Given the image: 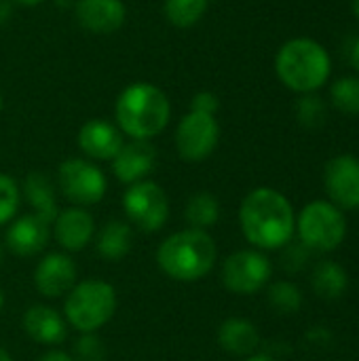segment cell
Instances as JSON below:
<instances>
[{"mask_svg": "<svg viewBox=\"0 0 359 361\" xmlns=\"http://www.w3.org/2000/svg\"><path fill=\"white\" fill-rule=\"evenodd\" d=\"M243 237L260 252L286 247L296 233V214L290 199L269 186L250 190L239 207Z\"/></svg>", "mask_w": 359, "mask_h": 361, "instance_id": "obj_1", "label": "cell"}, {"mask_svg": "<svg viewBox=\"0 0 359 361\" xmlns=\"http://www.w3.org/2000/svg\"><path fill=\"white\" fill-rule=\"evenodd\" d=\"M114 125L129 140H152L163 133L171 121V102L167 93L146 80L127 85L114 104Z\"/></svg>", "mask_w": 359, "mask_h": 361, "instance_id": "obj_2", "label": "cell"}, {"mask_svg": "<svg viewBox=\"0 0 359 361\" xmlns=\"http://www.w3.org/2000/svg\"><path fill=\"white\" fill-rule=\"evenodd\" d=\"M275 74L284 87L307 95L320 91L330 74L332 59L328 49L313 38H292L275 55Z\"/></svg>", "mask_w": 359, "mask_h": 361, "instance_id": "obj_3", "label": "cell"}, {"mask_svg": "<svg viewBox=\"0 0 359 361\" xmlns=\"http://www.w3.org/2000/svg\"><path fill=\"white\" fill-rule=\"evenodd\" d=\"M216 241L207 231L184 228L167 239L157 250V262L161 271L174 281L193 283L203 279L216 264Z\"/></svg>", "mask_w": 359, "mask_h": 361, "instance_id": "obj_4", "label": "cell"}, {"mask_svg": "<svg viewBox=\"0 0 359 361\" xmlns=\"http://www.w3.org/2000/svg\"><path fill=\"white\" fill-rule=\"evenodd\" d=\"M116 290L108 281L99 279H87L76 283L63 302V313L68 324L83 332L91 334L104 328L114 311H116Z\"/></svg>", "mask_w": 359, "mask_h": 361, "instance_id": "obj_5", "label": "cell"}, {"mask_svg": "<svg viewBox=\"0 0 359 361\" xmlns=\"http://www.w3.org/2000/svg\"><path fill=\"white\" fill-rule=\"evenodd\" d=\"M298 241L309 252H334L347 237L345 212L326 199L307 203L296 218Z\"/></svg>", "mask_w": 359, "mask_h": 361, "instance_id": "obj_6", "label": "cell"}, {"mask_svg": "<svg viewBox=\"0 0 359 361\" xmlns=\"http://www.w3.org/2000/svg\"><path fill=\"white\" fill-rule=\"evenodd\" d=\"M59 192L74 203V207H89L104 199L108 182L104 171L89 159H66L57 169Z\"/></svg>", "mask_w": 359, "mask_h": 361, "instance_id": "obj_7", "label": "cell"}, {"mask_svg": "<svg viewBox=\"0 0 359 361\" xmlns=\"http://www.w3.org/2000/svg\"><path fill=\"white\" fill-rule=\"evenodd\" d=\"M123 209L127 220L142 233H157L167 224L169 199L167 192L152 180L131 184L123 195Z\"/></svg>", "mask_w": 359, "mask_h": 361, "instance_id": "obj_8", "label": "cell"}, {"mask_svg": "<svg viewBox=\"0 0 359 361\" xmlns=\"http://www.w3.org/2000/svg\"><path fill=\"white\" fill-rule=\"evenodd\" d=\"M271 275L273 264L260 250H239L222 262V286L237 296L260 292Z\"/></svg>", "mask_w": 359, "mask_h": 361, "instance_id": "obj_9", "label": "cell"}, {"mask_svg": "<svg viewBox=\"0 0 359 361\" xmlns=\"http://www.w3.org/2000/svg\"><path fill=\"white\" fill-rule=\"evenodd\" d=\"M176 150L186 163H201L214 154L220 142V125L212 114L186 112L176 127Z\"/></svg>", "mask_w": 359, "mask_h": 361, "instance_id": "obj_10", "label": "cell"}, {"mask_svg": "<svg viewBox=\"0 0 359 361\" xmlns=\"http://www.w3.org/2000/svg\"><path fill=\"white\" fill-rule=\"evenodd\" d=\"M324 188L328 201L343 212L359 209V159L353 154H339L326 163Z\"/></svg>", "mask_w": 359, "mask_h": 361, "instance_id": "obj_11", "label": "cell"}, {"mask_svg": "<svg viewBox=\"0 0 359 361\" xmlns=\"http://www.w3.org/2000/svg\"><path fill=\"white\" fill-rule=\"evenodd\" d=\"M76 264L68 254L51 252L34 269V288L44 298H59L76 286Z\"/></svg>", "mask_w": 359, "mask_h": 361, "instance_id": "obj_12", "label": "cell"}, {"mask_svg": "<svg viewBox=\"0 0 359 361\" xmlns=\"http://www.w3.org/2000/svg\"><path fill=\"white\" fill-rule=\"evenodd\" d=\"M112 173L118 182L131 186L150 176L157 165V148L148 140H129L110 161Z\"/></svg>", "mask_w": 359, "mask_h": 361, "instance_id": "obj_13", "label": "cell"}, {"mask_svg": "<svg viewBox=\"0 0 359 361\" xmlns=\"http://www.w3.org/2000/svg\"><path fill=\"white\" fill-rule=\"evenodd\" d=\"M74 15L83 30L108 36L125 25L127 6L123 0H76Z\"/></svg>", "mask_w": 359, "mask_h": 361, "instance_id": "obj_14", "label": "cell"}, {"mask_svg": "<svg viewBox=\"0 0 359 361\" xmlns=\"http://www.w3.org/2000/svg\"><path fill=\"white\" fill-rule=\"evenodd\" d=\"M76 142L80 152L89 161H112L125 144V135L114 123L104 118H91L78 129Z\"/></svg>", "mask_w": 359, "mask_h": 361, "instance_id": "obj_15", "label": "cell"}, {"mask_svg": "<svg viewBox=\"0 0 359 361\" xmlns=\"http://www.w3.org/2000/svg\"><path fill=\"white\" fill-rule=\"evenodd\" d=\"M49 237H51L49 222L36 214H25L11 222L4 235V243L15 256L30 258L47 247Z\"/></svg>", "mask_w": 359, "mask_h": 361, "instance_id": "obj_16", "label": "cell"}, {"mask_svg": "<svg viewBox=\"0 0 359 361\" xmlns=\"http://www.w3.org/2000/svg\"><path fill=\"white\" fill-rule=\"evenodd\" d=\"M53 235L61 250L80 252L91 243V239L95 235L93 216L85 207L61 209L57 214V218L53 220Z\"/></svg>", "mask_w": 359, "mask_h": 361, "instance_id": "obj_17", "label": "cell"}, {"mask_svg": "<svg viewBox=\"0 0 359 361\" xmlns=\"http://www.w3.org/2000/svg\"><path fill=\"white\" fill-rule=\"evenodd\" d=\"M23 330L34 343L47 347L61 345L68 336L63 317L47 305H32L23 313Z\"/></svg>", "mask_w": 359, "mask_h": 361, "instance_id": "obj_18", "label": "cell"}, {"mask_svg": "<svg viewBox=\"0 0 359 361\" xmlns=\"http://www.w3.org/2000/svg\"><path fill=\"white\" fill-rule=\"evenodd\" d=\"M218 345L231 355H252L260 345L256 326L243 317H231L218 328Z\"/></svg>", "mask_w": 359, "mask_h": 361, "instance_id": "obj_19", "label": "cell"}, {"mask_svg": "<svg viewBox=\"0 0 359 361\" xmlns=\"http://www.w3.org/2000/svg\"><path fill=\"white\" fill-rule=\"evenodd\" d=\"M23 195L32 207V214H36L42 220H47L49 224H53V220L59 214V207H57V199H55V188H53L51 180L47 178V173H42V171L28 173L23 180Z\"/></svg>", "mask_w": 359, "mask_h": 361, "instance_id": "obj_20", "label": "cell"}, {"mask_svg": "<svg viewBox=\"0 0 359 361\" xmlns=\"http://www.w3.org/2000/svg\"><path fill=\"white\" fill-rule=\"evenodd\" d=\"M131 250V226L121 220H110L95 237V252L104 260L118 262Z\"/></svg>", "mask_w": 359, "mask_h": 361, "instance_id": "obj_21", "label": "cell"}, {"mask_svg": "<svg viewBox=\"0 0 359 361\" xmlns=\"http://www.w3.org/2000/svg\"><path fill=\"white\" fill-rule=\"evenodd\" d=\"M349 275L334 260H322L311 273V288L324 300H336L347 292Z\"/></svg>", "mask_w": 359, "mask_h": 361, "instance_id": "obj_22", "label": "cell"}, {"mask_svg": "<svg viewBox=\"0 0 359 361\" xmlns=\"http://www.w3.org/2000/svg\"><path fill=\"white\" fill-rule=\"evenodd\" d=\"M184 218L190 224L188 228L207 231L220 220V201L216 199V195L207 190H199L186 201Z\"/></svg>", "mask_w": 359, "mask_h": 361, "instance_id": "obj_23", "label": "cell"}, {"mask_svg": "<svg viewBox=\"0 0 359 361\" xmlns=\"http://www.w3.org/2000/svg\"><path fill=\"white\" fill-rule=\"evenodd\" d=\"M209 0H163L165 19L180 30L193 27L207 13Z\"/></svg>", "mask_w": 359, "mask_h": 361, "instance_id": "obj_24", "label": "cell"}, {"mask_svg": "<svg viewBox=\"0 0 359 361\" xmlns=\"http://www.w3.org/2000/svg\"><path fill=\"white\" fill-rule=\"evenodd\" d=\"M267 298H269V305L281 313V315H292L296 311H300L303 307V292L296 283L292 281H275L269 286V292H267Z\"/></svg>", "mask_w": 359, "mask_h": 361, "instance_id": "obj_25", "label": "cell"}, {"mask_svg": "<svg viewBox=\"0 0 359 361\" xmlns=\"http://www.w3.org/2000/svg\"><path fill=\"white\" fill-rule=\"evenodd\" d=\"M332 104L343 114H359V76H343L330 89Z\"/></svg>", "mask_w": 359, "mask_h": 361, "instance_id": "obj_26", "label": "cell"}, {"mask_svg": "<svg viewBox=\"0 0 359 361\" xmlns=\"http://www.w3.org/2000/svg\"><path fill=\"white\" fill-rule=\"evenodd\" d=\"M296 118L307 129H320L326 123V104L317 93L300 95L296 102Z\"/></svg>", "mask_w": 359, "mask_h": 361, "instance_id": "obj_27", "label": "cell"}, {"mask_svg": "<svg viewBox=\"0 0 359 361\" xmlns=\"http://www.w3.org/2000/svg\"><path fill=\"white\" fill-rule=\"evenodd\" d=\"M19 197L17 182L11 176L0 173V224H6L15 218L19 209Z\"/></svg>", "mask_w": 359, "mask_h": 361, "instance_id": "obj_28", "label": "cell"}, {"mask_svg": "<svg viewBox=\"0 0 359 361\" xmlns=\"http://www.w3.org/2000/svg\"><path fill=\"white\" fill-rule=\"evenodd\" d=\"M76 357L80 361H104L106 347L95 332L83 334L76 343Z\"/></svg>", "mask_w": 359, "mask_h": 361, "instance_id": "obj_29", "label": "cell"}, {"mask_svg": "<svg viewBox=\"0 0 359 361\" xmlns=\"http://www.w3.org/2000/svg\"><path fill=\"white\" fill-rule=\"evenodd\" d=\"M220 110V99L212 91H199L190 99V112H201V114H212L216 116Z\"/></svg>", "mask_w": 359, "mask_h": 361, "instance_id": "obj_30", "label": "cell"}, {"mask_svg": "<svg viewBox=\"0 0 359 361\" xmlns=\"http://www.w3.org/2000/svg\"><path fill=\"white\" fill-rule=\"evenodd\" d=\"M292 243V241H290ZM286 245V247H281V250H286V256H284V267H286V271H290V273H296V271H300L303 267H305V262H307V258H309V250L303 245V243H298V245Z\"/></svg>", "mask_w": 359, "mask_h": 361, "instance_id": "obj_31", "label": "cell"}, {"mask_svg": "<svg viewBox=\"0 0 359 361\" xmlns=\"http://www.w3.org/2000/svg\"><path fill=\"white\" fill-rule=\"evenodd\" d=\"M38 361H74V360H72L68 353H63V351H55V349H53V351H47V353H44V355H42Z\"/></svg>", "mask_w": 359, "mask_h": 361, "instance_id": "obj_32", "label": "cell"}, {"mask_svg": "<svg viewBox=\"0 0 359 361\" xmlns=\"http://www.w3.org/2000/svg\"><path fill=\"white\" fill-rule=\"evenodd\" d=\"M351 63H353V68L359 72V40L355 42L353 51H351Z\"/></svg>", "mask_w": 359, "mask_h": 361, "instance_id": "obj_33", "label": "cell"}, {"mask_svg": "<svg viewBox=\"0 0 359 361\" xmlns=\"http://www.w3.org/2000/svg\"><path fill=\"white\" fill-rule=\"evenodd\" d=\"M17 4H23V6H36V4H42L44 0H13Z\"/></svg>", "mask_w": 359, "mask_h": 361, "instance_id": "obj_34", "label": "cell"}, {"mask_svg": "<svg viewBox=\"0 0 359 361\" xmlns=\"http://www.w3.org/2000/svg\"><path fill=\"white\" fill-rule=\"evenodd\" d=\"M245 361H275L273 357H269V355H250Z\"/></svg>", "mask_w": 359, "mask_h": 361, "instance_id": "obj_35", "label": "cell"}, {"mask_svg": "<svg viewBox=\"0 0 359 361\" xmlns=\"http://www.w3.org/2000/svg\"><path fill=\"white\" fill-rule=\"evenodd\" d=\"M0 361H13L11 360V355H8L2 347H0Z\"/></svg>", "mask_w": 359, "mask_h": 361, "instance_id": "obj_36", "label": "cell"}, {"mask_svg": "<svg viewBox=\"0 0 359 361\" xmlns=\"http://www.w3.org/2000/svg\"><path fill=\"white\" fill-rule=\"evenodd\" d=\"M353 13H355V17H358L359 21V0H353Z\"/></svg>", "mask_w": 359, "mask_h": 361, "instance_id": "obj_37", "label": "cell"}, {"mask_svg": "<svg viewBox=\"0 0 359 361\" xmlns=\"http://www.w3.org/2000/svg\"><path fill=\"white\" fill-rule=\"evenodd\" d=\"M2 307H4V294H2V290H0V311H2Z\"/></svg>", "mask_w": 359, "mask_h": 361, "instance_id": "obj_38", "label": "cell"}, {"mask_svg": "<svg viewBox=\"0 0 359 361\" xmlns=\"http://www.w3.org/2000/svg\"><path fill=\"white\" fill-rule=\"evenodd\" d=\"M2 106H4V99H2V93H0V112H2Z\"/></svg>", "mask_w": 359, "mask_h": 361, "instance_id": "obj_39", "label": "cell"}, {"mask_svg": "<svg viewBox=\"0 0 359 361\" xmlns=\"http://www.w3.org/2000/svg\"><path fill=\"white\" fill-rule=\"evenodd\" d=\"M0 264H2V245H0Z\"/></svg>", "mask_w": 359, "mask_h": 361, "instance_id": "obj_40", "label": "cell"}]
</instances>
